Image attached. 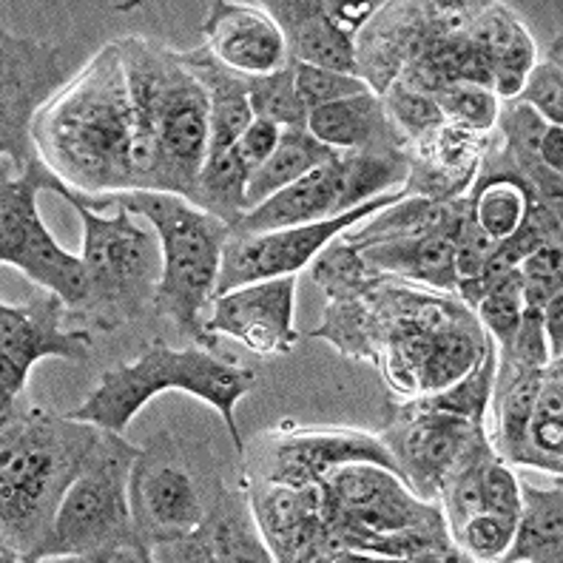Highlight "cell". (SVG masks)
Returning a JSON list of instances; mask_svg holds the SVG:
<instances>
[{
	"label": "cell",
	"mask_w": 563,
	"mask_h": 563,
	"mask_svg": "<svg viewBox=\"0 0 563 563\" xmlns=\"http://www.w3.org/2000/svg\"><path fill=\"white\" fill-rule=\"evenodd\" d=\"M134 103L120 43L106 46L80 77L37 114L32 137L43 163L80 194L131 191Z\"/></svg>",
	"instance_id": "obj_1"
},
{
	"label": "cell",
	"mask_w": 563,
	"mask_h": 563,
	"mask_svg": "<svg viewBox=\"0 0 563 563\" xmlns=\"http://www.w3.org/2000/svg\"><path fill=\"white\" fill-rule=\"evenodd\" d=\"M134 103L131 191L197 200L211 145V100L186 57L140 41L120 43Z\"/></svg>",
	"instance_id": "obj_2"
},
{
	"label": "cell",
	"mask_w": 563,
	"mask_h": 563,
	"mask_svg": "<svg viewBox=\"0 0 563 563\" xmlns=\"http://www.w3.org/2000/svg\"><path fill=\"white\" fill-rule=\"evenodd\" d=\"M106 430L41 410L3 407L0 523L7 561H32L55 523L63 495L86 470Z\"/></svg>",
	"instance_id": "obj_3"
},
{
	"label": "cell",
	"mask_w": 563,
	"mask_h": 563,
	"mask_svg": "<svg viewBox=\"0 0 563 563\" xmlns=\"http://www.w3.org/2000/svg\"><path fill=\"white\" fill-rule=\"evenodd\" d=\"M256 387V371L220 358L208 347H186L174 351L168 344H148L143 356L134 362L103 373L91 396L71 419L95 424L106 433H123L131 419L163 390H183L197 396L225 421L228 433L240 446V430L234 421V405Z\"/></svg>",
	"instance_id": "obj_4"
},
{
	"label": "cell",
	"mask_w": 563,
	"mask_h": 563,
	"mask_svg": "<svg viewBox=\"0 0 563 563\" xmlns=\"http://www.w3.org/2000/svg\"><path fill=\"white\" fill-rule=\"evenodd\" d=\"M114 200L145 217L157 231L163 247V274L154 294L157 310L200 347L213 351L217 336L208 333L206 310L217 299L222 247L231 225L177 194L125 191L114 194Z\"/></svg>",
	"instance_id": "obj_5"
},
{
	"label": "cell",
	"mask_w": 563,
	"mask_h": 563,
	"mask_svg": "<svg viewBox=\"0 0 563 563\" xmlns=\"http://www.w3.org/2000/svg\"><path fill=\"white\" fill-rule=\"evenodd\" d=\"M137 455V446L106 433L63 495L55 523L32 561H152L129 504V473Z\"/></svg>",
	"instance_id": "obj_6"
},
{
	"label": "cell",
	"mask_w": 563,
	"mask_h": 563,
	"mask_svg": "<svg viewBox=\"0 0 563 563\" xmlns=\"http://www.w3.org/2000/svg\"><path fill=\"white\" fill-rule=\"evenodd\" d=\"M63 200L80 213L86 236H82V256L91 276V296L103 302V308L134 310L148 294H157L159 274H163V247L159 240L145 236L137 228L129 208L114 200V194L91 197L63 183L57 188Z\"/></svg>",
	"instance_id": "obj_7"
},
{
	"label": "cell",
	"mask_w": 563,
	"mask_h": 563,
	"mask_svg": "<svg viewBox=\"0 0 563 563\" xmlns=\"http://www.w3.org/2000/svg\"><path fill=\"white\" fill-rule=\"evenodd\" d=\"M63 179L43 159H32L21 177L3 174L0 183V260L14 265L43 290H52L69 305H86L91 276L86 262L66 254L46 231L37 213V194L57 191Z\"/></svg>",
	"instance_id": "obj_8"
},
{
	"label": "cell",
	"mask_w": 563,
	"mask_h": 563,
	"mask_svg": "<svg viewBox=\"0 0 563 563\" xmlns=\"http://www.w3.org/2000/svg\"><path fill=\"white\" fill-rule=\"evenodd\" d=\"M129 504L134 529L152 555L197 532L213 509L202 501L200 478L188 467L186 450L168 435L143 446L131 464Z\"/></svg>",
	"instance_id": "obj_9"
},
{
	"label": "cell",
	"mask_w": 563,
	"mask_h": 563,
	"mask_svg": "<svg viewBox=\"0 0 563 563\" xmlns=\"http://www.w3.org/2000/svg\"><path fill=\"white\" fill-rule=\"evenodd\" d=\"M407 194H410L407 188L378 194L351 211L322 222H310V225L282 228V231H265V234H231L222 247L217 296L242 288V285H254V282L296 276V271H302L328 242H333L347 228L367 220L373 213L396 206Z\"/></svg>",
	"instance_id": "obj_10"
},
{
	"label": "cell",
	"mask_w": 563,
	"mask_h": 563,
	"mask_svg": "<svg viewBox=\"0 0 563 563\" xmlns=\"http://www.w3.org/2000/svg\"><path fill=\"white\" fill-rule=\"evenodd\" d=\"M69 305L52 290H41L29 302L0 305V385L3 407L14 405L23 393L29 371L41 358L57 356L82 362L91 353V333L86 328L66 330L63 317Z\"/></svg>",
	"instance_id": "obj_11"
},
{
	"label": "cell",
	"mask_w": 563,
	"mask_h": 563,
	"mask_svg": "<svg viewBox=\"0 0 563 563\" xmlns=\"http://www.w3.org/2000/svg\"><path fill=\"white\" fill-rule=\"evenodd\" d=\"M69 52L55 43L3 35V163H32V120L66 82Z\"/></svg>",
	"instance_id": "obj_12"
},
{
	"label": "cell",
	"mask_w": 563,
	"mask_h": 563,
	"mask_svg": "<svg viewBox=\"0 0 563 563\" xmlns=\"http://www.w3.org/2000/svg\"><path fill=\"white\" fill-rule=\"evenodd\" d=\"M396 446H390L399 461L401 475L419 498L430 501L441 495L446 478L455 473L461 461L484 441V427L455 416V412L430 410L412 405Z\"/></svg>",
	"instance_id": "obj_13"
},
{
	"label": "cell",
	"mask_w": 563,
	"mask_h": 563,
	"mask_svg": "<svg viewBox=\"0 0 563 563\" xmlns=\"http://www.w3.org/2000/svg\"><path fill=\"white\" fill-rule=\"evenodd\" d=\"M296 276L254 282L217 296L208 333L231 336L260 356H285L296 347Z\"/></svg>",
	"instance_id": "obj_14"
},
{
	"label": "cell",
	"mask_w": 563,
	"mask_h": 563,
	"mask_svg": "<svg viewBox=\"0 0 563 563\" xmlns=\"http://www.w3.org/2000/svg\"><path fill=\"white\" fill-rule=\"evenodd\" d=\"M353 461L378 464L405 478L390 446L376 435L358 433V430H282L271 446L265 478L308 487V484L322 482L330 470L353 464Z\"/></svg>",
	"instance_id": "obj_15"
},
{
	"label": "cell",
	"mask_w": 563,
	"mask_h": 563,
	"mask_svg": "<svg viewBox=\"0 0 563 563\" xmlns=\"http://www.w3.org/2000/svg\"><path fill=\"white\" fill-rule=\"evenodd\" d=\"M208 52L234 75L265 77L290 63L279 23L265 7L211 3L202 23Z\"/></svg>",
	"instance_id": "obj_16"
},
{
	"label": "cell",
	"mask_w": 563,
	"mask_h": 563,
	"mask_svg": "<svg viewBox=\"0 0 563 563\" xmlns=\"http://www.w3.org/2000/svg\"><path fill=\"white\" fill-rule=\"evenodd\" d=\"M339 154L330 163L317 165L302 179H296L294 186L282 188L262 206L242 213L240 222L231 228V234H265V231H282V228L310 225V222H322L351 211L344 208Z\"/></svg>",
	"instance_id": "obj_17"
},
{
	"label": "cell",
	"mask_w": 563,
	"mask_h": 563,
	"mask_svg": "<svg viewBox=\"0 0 563 563\" xmlns=\"http://www.w3.org/2000/svg\"><path fill=\"white\" fill-rule=\"evenodd\" d=\"M265 9L279 23L290 60L358 77L353 35L330 21L324 3H265Z\"/></svg>",
	"instance_id": "obj_18"
},
{
	"label": "cell",
	"mask_w": 563,
	"mask_h": 563,
	"mask_svg": "<svg viewBox=\"0 0 563 563\" xmlns=\"http://www.w3.org/2000/svg\"><path fill=\"white\" fill-rule=\"evenodd\" d=\"M464 217V213H461ZM461 220L439 234L421 236V240H396L367 245L364 262L371 268L387 271V274L405 276L412 282H424L441 290L459 288L455 274V236H459Z\"/></svg>",
	"instance_id": "obj_19"
},
{
	"label": "cell",
	"mask_w": 563,
	"mask_h": 563,
	"mask_svg": "<svg viewBox=\"0 0 563 563\" xmlns=\"http://www.w3.org/2000/svg\"><path fill=\"white\" fill-rule=\"evenodd\" d=\"M339 152L319 143L308 129H282L279 145L265 163L247 177L245 186V211L271 200L282 188L294 186L296 179L313 172L317 165L330 163Z\"/></svg>",
	"instance_id": "obj_20"
},
{
	"label": "cell",
	"mask_w": 563,
	"mask_h": 563,
	"mask_svg": "<svg viewBox=\"0 0 563 563\" xmlns=\"http://www.w3.org/2000/svg\"><path fill=\"white\" fill-rule=\"evenodd\" d=\"M563 541V493L561 487L538 489L521 484V516L516 538L501 561H561Z\"/></svg>",
	"instance_id": "obj_21"
},
{
	"label": "cell",
	"mask_w": 563,
	"mask_h": 563,
	"mask_svg": "<svg viewBox=\"0 0 563 563\" xmlns=\"http://www.w3.org/2000/svg\"><path fill=\"white\" fill-rule=\"evenodd\" d=\"M382 123H385L382 100L373 91H364V95L308 111L305 129L333 152H364L371 148Z\"/></svg>",
	"instance_id": "obj_22"
},
{
	"label": "cell",
	"mask_w": 563,
	"mask_h": 563,
	"mask_svg": "<svg viewBox=\"0 0 563 563\" xmlns=\"http://www.w3.org/2000/svg\"><path fill=\"white\" fill-rule=\"evenodd\" d=\"M543 373H547V367H543V371H516L512 382L498 390L501 393V412H498V424H501V450L509 461L523 464V467H541V461H538V455L532 453V446H529L527 430L529 419H532V407H536V396L538 387H541Z\"/></svg>",
	"instance_id": "obj_23"
},
{
	"label": "cell",
	"mask_w": 563,
	"mask_h": 563,
	"mask_svg": "<svg viewBox=\"0 0 563 563\" xmlns=\"http://www.w3.org/2000/svg\"><path fill=\"white\" fill-rule=\"evenodd\" d=\"M536 191V188H532ZM527 183L518 177H498L493 179L484 191H475L473 213L475 225L493 242H504L516 234L527 217V206L532 200Z\"/></svg>",
	"instance_id": "obj_24"
},
{
	"label": "cell",
	"mask_w": 563,
	"mask_h": 563,
	"mask_svg": "<svg viewBox=\"0 0 563 563\" xmlns=\"http://www.w3.org/2000/svg\"><path fill=\"white\" fill-rule=\"evenodd\" d=\"M247 97L256 120H268L279 129H305L308 111L299 103L294 80V63L265 77H247Z\"/></svg>",
	"instance_id": "obj_25"
},
{
	"label": "cell",
	"mask_w": 563,
	"mask_h": 563,
	"mask_svg": "<svg viewBox=\"0 0 563 563\" xmlns=\"http://www.w3.org/2000/svg\"><path fill=\"white\" fill-rule=\"evenodd\" d=\"M435 106L444 120L464 131H487L498 123V97L487 86L475 82H453L435 91Z\"/></svg>",
	"instance_id": "obj_26"
},
{
	"label": "cell",
	"mask_w": 563,
	"mask_h": 563,
	"mask_svg": "<svg viewBox=\"0 0 563 563\" xmlns=\"http://www.w3.org/2000/svg\"><path fill=\"white\" fill-rule=\"evenodd\" d=\"M459 550L467 561H501L504 552L516 538V518L495 516V512H475L473 518L461 523L455 532Z\"/></svg>",
	"instance_id": "obj_27"
},
{
	"label": "cell",
	"mask_w": 563,
	"mask_h": 563,
	"mask_svg": "<svg viewBox=\"0 0 563 563\" xmlns=\"http://www.w3.org/2000/svg\"><path fill=\"white\" fill-rule=\"evenodd\" d=\"M294 80L296 95H299V103L305 106V111H313L319 106L339 103V100H347V97L373 91L367 86V80H362V77L317 69V66H305V63H294Z\"/></svg>",
	"instance_id": "obj_28"
},
{
	"label": "cell",
	"mask_w": 563,
	"mask_h": 563,
	"mask_svg": "<svg viewBox=\"0 0 563 563\" xmlns=\"http://www.w3.org/2000/svg\"><path fill=\"white\" fill-rule=\"evenodd\" d=\"M521 103L536 111L547 125L563 123V69L558 57L536 63L521 89Z\"/></svg>",
	"instance_id": "obj_29"
},
{
	"label": "cell",
	"mask_w": 563,
	"mask_h": 563,
	"mask_svg": "<svg viewBox=\"0 0 563 563\" xmlns=\"http://www.w3.org/2000/svg\"><path fill=\"white\" fill-rule=\"evenodd\" d=\"M507 362H512L516 371H543L550 367L555 358L550 356V344H547V333H543L541 310L523 305L521 324H518L516 336L507 351Z\"/></svg>",
	"instance_id": "obj_30"
},
{
	"label": "cell",
	"mask_w": 563,
	"mask_h": 563,
	"mask_svg": "<svg viewBox=\"0 0 563 563\" xmlns=\"http://www.w3.org/2000/svg\"><path fill=\"white\" fill-rule=\"evenodd\" d=\"M387 97H390L387 106L393 111V120H399L401 129H407L416 137L444 125V114H441L433 97H427L424 91H416L405 86V82H396Z\"/></svg>",
	"instance_id": "obj_31"
},
{
	"label": "cell",
	"mask_w": 563,
	"mask_h": 563,
	"mask_svg": "<svg viewBox=\"0 0 563 563\" xmlns=\"http://www.w3.org/2000/svg\"><path fill=\"white\" fill-rule=\"evenodd\" d=\"M484 509L495 516L516 518L521 516V482H518L512 470L501 459H495L484 470Z\"/></svg>",
	"instance_id": "obj_32"
},
{
	"label": "cell",
	"mask_w": 563,
	"mask_h": 563,
	"mask_svg": "<svg viewBox=\"0 0 563 563\" xmlns=\"http://www.w3.org/2000/svg\"><path fill=\"white\" fill-rule=\"evenodd\" d=\"M279 137H282L279 125L268 123V120H254V123L242 131V137L236 140L231 154H234L236 165H240L242 172L251 177V174H254L256 168L271 157V154H274V148L279 145Z\"/></svg>",
	"instance_id": "obj_33"
},
{
	"label": "cell",
	"mask_w": 563,
	"mask_h": 563,
	"mask_svg": "<svg viewBox=\"0 0 563 563\" xmlns=\"http://www.w3.org/2000/svg\"><path fill=\"white\" fill-rule=\"evenodd\" d=\"M543 333H547V344H550V356L561 362L563 353V296L558 294L552 302L543 305L541 310Z\"/></svg>",
	"instance_id": "obj_34"
},
{
	"label": "cell",
	"mask_w": 563,
	"mask_h": 563,
	"mask_svg": "<svg viewBox=\"0 0 563 563\" xmlns=\"http://www.w3.org/2000/svg\"><path fill=\"white\" fill-rule=\"evenodd\" d=\"M538 159L547 172H563V125H547L541 145H538Z\"/></svg>",
	"instance_id": "obj_35"
}]
</instances>
